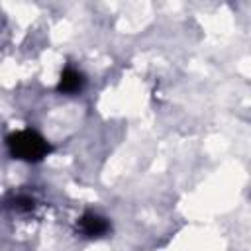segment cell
I'll return each mask as SVG.
<instances>
[{"label":"cell","instance_id":"6da1fadb","mask_svg":"<svg viewBox=\"0 0 251 251\" xmlns=\"http://www.w3.org/2000/svg\"><path fill=\"white\" fill-rule=\"evenodd\" d=\"M6 147L14 159H20L25 163H39L51 151V145L47 143V139L35 129H20L10 133L6 137Z\"/></svg>","mask_w":251,"mask_h":251},{"label":"cell","instance_id":"7a4b0ae2","mask_svg":"<svg viewBox=\"0 0 251 251\" xmlns=\"http://www.w3.org/2000/svg\"><path fill=\"white\" fill-rule=\"evenodd\" d=\"M76 231L86 239H98V237H104L110 231V222H108V218L100 216L98 212L88 210L78 218Z\"/></svg>","mask_w":251,"mask_h":251},{"label":"cell","instance_id":"3957f363","mask_svg":"<svg viewBox=\"0 0 251 251\" xmlns=\"http://www.w3.org/2000/svg\"><path fill=\"white\" fill-rule=\"evenodd\" d=\"M86 84V78L80 71L73 69V67H67L63 73H61V78H59V84H57V90L63 92V94H78Z\"/></svg>","mask_w":251,"mask_h":251},{"label":"cell","instance_id":"277c9868","mask_svg":"<svg viewBox=\"0 0 251 251\" xmlns=\"http://www.w3.org/2000/svg\"><path fill=\"white\" fill-rule=\"evenodd\" d=\"M33 206H35V200L27 194H16L10 200V208L18 210V212H29V210H33Z\"/></svg>","mask_w":251,"mask_h":251}]
</instances>
